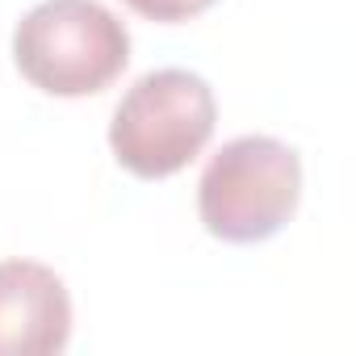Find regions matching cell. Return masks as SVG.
Wrapping results in <instances>:
<instances>
[{
	"instance_id": "obj_4",
	"label": "cell",
	"mask_w": 356,
	"mask_h": 356,
	"mask_svg": "<svg viewBox=\"0 0 356 356\" xmlns=\"http://www.w3.org/2000/svg\"><path fill=\"white\" fill-rule=\"evenodd\" d=\"M72 339V293L38 260H0V356H51Z\"/></svg>"
},
{
	"instance_id": "obj_3",
	"label": "cell",
	"mask_w": 356,
	"mask_h": 356,
	"mask_svg": "<svg viewBox=\"0 0 356 356\" xmlns=\"http://www.w3.org/2000/svg\"><path fill=\"white\" fill-rule=\"evenodd\" d=\"M302 197V159L289 143L268 134H243L210 155L197 210L214 239L222 243H264L298 210Z\"/></svg>"
},
{
	"instance_id": "obj_1",
	"label": "cell",
	"mask_w": 356,
	"mask_h": 356,
	"mask_svg": "<svg viewBox=\"0 0 356 356\" xmlns=\"http://www.w3.org/2000/svg\"><path fill=\"white\" fill-rule=\"evenodd\" d=\"M218 122L214 88L185 67H159L130 84L122 105L109 122L113 159L138 176V181H163V176L189 168Z\"/></svg>"
},
{
	"instance_id": "obj_5",
	"label": "cell",
	"mask_w": 356,
	"mask_h": 356,
	"mask_svg": "<svg viewBox=\"0 0 356 356\" xmlns=\"http://www.w3.org/2000/svg\"><path fill=\"white\" fill-rule=\"evenodd\" d=\"M126 9H134L138 17L147 22H163V26H176V22H189V17H202L206 9H214L218 0H122Z\"/></svg>"
},
{
	"instance_id": "obj_2",
	"label": "cell",
	"mask_w": 356,
	"mask_h": 356,
	"mask_svg": "<svg viewBox=\"0 0 356 356\" xmlns=\"http://www.w3.org/2000/svg\"><path fill=\"white\" fill-rule=\"evenodd\" d=\"M13 59L34 88L88 97L126 72L130 34L97 0H42L13 30Z\"/></svg>"
}]
</instances>
